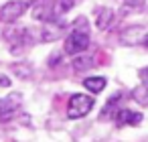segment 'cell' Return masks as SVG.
Wrapping results in <instances>:
<instances>
[{
  "label": "cell",
  "instance_id": "d6986e66",
  "mask_svg": "<svg viewBox=\"0 0 148 142\" xmlns=\"http://www.w3.org/2000/svg\"><path fill=\"white\" fill-rule=\"evenodd\" d=\"M10 85V79L6 75H0V87H8Z\"/></svg>",
  "mask_w": 148,
  "mask_h": 142
},
{
  "label": "cell",
  "instance_id": "277c9868",
  "mask_svg": "<svg viewBox=\"0 0 148 142\" xmlns=\"http://www.w3.org/2000/svg\"><path fill=\"white\" fill-rule=\"evenodd\" d=\"M21 108V93H10L6 97H0V122H8Z\"/></svg>",
  "mask_w": 148,
  "mask_h": 142
},
{
  "label": "cell",
  "instance_id": "2e32d148",
  "mask_svg": "<svg viewBox=\"0 0 148 142\" xmlns=\"http://www.w3.org/2000/svg\"><path fill=\"white\" fill-rule=\"evenodd\" d=\"M144 2H146V0H126V6H132V8H140V6H144Z\"/></svg>",
  "mask_w": 148,
  "mask_h": 142
},
{
  "label": "cell",
  "instance_id": "ffe728a7",
  "mask_svg": "<svg viewBox=\"0 0 148 142\" xmlns=\"http://www.w3.org/2000/svg\"><path fill=\"white\" fill-rule=\"evenodd\" d=\"M21 2H23V4L29 8V6H35V4H37V0H21Z\"/></svg>",
  "mask_w": 148,
  "mask_h": 142
},
{
  "label": "cell",
  "instance_id": "4fadbf2b",
  "mask_svg": "<svg viewBox=\"0 0 148 142\" xmlns=\"http://www.w3.org/2000/svg\"><path fill=\"white\" fill-rule=\"evenodd\" d=\"M132 99L144 108H148V85H138L132 89Z\"/></svg>",
  "mask_w": 148,
  "mask_h": 142
},
{
  "label": "cell",
  "instance_id": "5b68a950",
  "mask_svg": "<svg viewBox=\"0 0 148 142\" xmlns=\"http://www.w3.org/2000/svg\"><path fill=\"white\" fill-rule=\"evenodd\" d=\"M63 29H65V21H61V19L47 21V23L43 25V29H41V41H43V43H53V41L61 39Z\"/></svg>",
  "mask_w": 148,
  "mask_h": 142
},
{
  "label": "cell",
  "instance_id": "ba28073f",
  "mask_svg": "<svg viewBox=\"0 0 148 142\" xmlns=\"http://www.w3.org/2000/svg\"><path fill=\"white\" fill-rule=\"evenodd\" d=\"M114 120H116L118 126H138L142 122V114L132 112V110H120Z\"/></svg>",
  "mask_w": 148,
  "mask_h": 142
},
{
  "label": "cell",
  "instance_id": "9c48e42d",
  "mask_svg": "<svg viewBox=\"0 0 148 142\" xmlns=\"http://www.w3.org/2000/svg\"><path fill=\"white\" fill-rule=\"evenodd\" d=\"M71 65H73L75 71H87V69H91V67L95 65V59H93V55L79 53V55H75V59H73Z\"/></svg>",
  "mask_w": 148,
  "mask_h": 142
},
{
  "label": "cell",
  "instance_id": "44dd1931",
  "mask_svg": "<svg viewBox=\"0 0 148 142\" xmlns=\"http://www.w3.org/2000/svg\"><path fill=\"white\" fill-rule=\"evenodd\" d=\"M144 45L148 47V33H146V37H144Z\"/></svg>",
  "mask_w": 148,
  "mask_h": 142
},
{
  "label": "cell",
  "instance_id": "8fae6325",
  "mask_svg": "<svg viewBox=\"0 0 148 142\" xmlns=\"http://www.w3.org/2000/svg\"><path fill=\"white\" fill-rule=\"evenodd\" d=\"M73 6H75L73 0H55V2H53V16H55V19H61V16L67 14Z\"/></svg>",
  "mask_w": 148,
  "mask_h": 142
},
{
  "label": "cell",
  "instance_id": "7c38bea8",
  "mask_svg": "<svg viewBox=\"0 0 148 142\" xmlns=\"http://www.w3.org/2000/svg\"><path fill=\"white\" fill-rule=\"evenodd\" d=\"M118 104H120V93H116L114 97H110L108 99V104L103 106V110H101V120H108L110 118V112H112V118H116L118 116Z\"/></svg>",
  "mask_w": 148,
  "mask_h": 142
},
{
  "label": "cell",
  "instance_id": "52a82bcc",
  "mask_svg": "<svg viewBox=\"0 0 148 142\" xmlns=\"http://www.w3.org/2000/svg\"><path fill=\"white\" fill-rule=\"evenodd\" d=\"M114 21H116V12H114L112 8H108V6L97 8V12H95V27H97L99 31H108V29H112Z\"/></svg>",
  "mask_w": 148,
  "mask_h": 142
},
{
  "label": "cell",
  "instance_id": "ac0fdd59",
  "mask_svg": "<svg viewBox=\"0 0 148 142\" xmlns=\"http://www.w3.org/2000/svg\"><path fill=\"white\" fill-rule=\"evenodd\" d=\"M61 57H63V55H61V53H55V55H53V57H51V61H49V65H51V67H55V65H57V63H59V59H61Z\"/></svg>",
  "mask_w": 148,
  "mask_h": 142
},
{
  "label": "cell",
  "instance_id": "5bb4252c",
  "mask_svg": "<svg viewBox=\"0 0 148 142\" xmlns=\"http://www.w3.org/2000/svg\"><path fill=\"white\" fill-rule=\"evenodd\" d=\"M12 71H14V75H18L21 79H29V77L33 75V69H31V65H27V63H14V65H12Z\"/></svg>",
  "mask_w": 148,
  "mask_h": 142
},
{
  "label": "cell",
  "instance_id": "9a60e30c",
  "mask_svg": "<svg viewBox=\"0 0 148 142\" xmlns=\"http://www.w3.org/2000/svg\"><path fill=\"white\" fill-rule=\"evenodd\" d=\"M73 29H75V31H85V33H89V27H87V21H85V16H79V19H75V23H73Z\"/></svg>",
  "mask_w": 148,
  "mask_h": 142
},
{
  "label": "cell",
  "instance_id": "6da1fadb",
  "mask_svg": "<svg viewBox=\"0 0 148 142\" xmlns=\"http://www.w3.org/2000/svg\"><path fill=\"white\" fill-rule=\"evenodd\" d=\"M93 97L91 95H83V93H75L71 95L69 104H67V118L69 120H77V118H83L91 112L93 108Z\"/></svg>",
  "mask_w": 148,
  "mask_h": 142
},
{
  "label": "cell",
  "instance_id": "e0dca14e",
  "mask_svg": "<svg viewBox=\"0 0 148 142\" xmlns=\"http://www.w3.org/2000/svg\"><path fill=\"white\" fill-rule=\"evenodd\" d=\"M138 75H140V79H142L144 83H148V67L140 69V71H138Z\"/></svg>",
  "mask_w": 148,
  "mask_h": 142
},
{
  "label": "cell",
  "instance_id": "3957f363",
  "mask_svg": "<svg viewBox=\"0 0 148 142\" xmlns=\"http://www.w3.org/2000/svg\"><path fill=\"white\" fill-rule=\"evenodd\" d=\"M25 10H27V6L21 2V0H10V2H6V4L0 6V21L6 23V25H10V23L18 21L25 14Z\"/></svg>",
  "mask_w": 148,
  "mask_h": 142
},
{
  "label": "cell",
  "instance_id": "8992f818",
  "mask_svg": "<svg viewBox=\"0 0 148 142\" xmlns=\"http://www.w3.org/2000/svg\"><path fill=\"white\" fill-rule=\"evenodd\" d=\"M144 37H146L144 27L134 25V27H128V29H124V31H122V35H120V43H122V45H126V47L144 45Z\"/></svg>",
  "mask_w": 148,
  "mask_h": 142
},
{
  "label": "cell",
  "instance_id": "30bf717a",
  "mask_svg": "<svg viewBox=\"0 0 148 142\" xmlns=\"http://www.w3.org/2000/svg\"><path fill=\"white\" fill-rule=\"evenodd\" d=\"M106 77H87V79H83V87L87 89V91H91V93H99V91H103V87H106Z\"/></svg>",
  "mask_w": 148,
  "mask_h": 142
},
{
  "label": "cell",
  "instance_id": "7a4b0ae2",
  "mask_svg": "<svg viewBox=\"0 0 148 142\" xmlns=\"http://www.w3.org/2000/svg\"><path fill=\"white\" fill-rule=\"evenodd\" d=\"M89 47V33L85 31H75L65 39V53L67 55H79Z\"/></svg>",
  "mask_w": 148,
  "mask_h": 142
}]
</instances>
